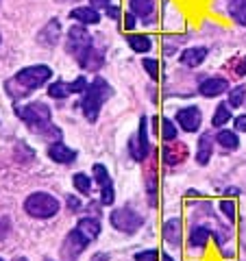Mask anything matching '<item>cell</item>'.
<instances>
[{"instance_id":"cell-1","label":"cell","mask_w":246,"mask_h":261,"mask_svg":"<svg viewBox=\"0 0 246 261\" xmlns=\"http://www.w3.org/2000/svg\"><path fill=\"white\" fill-rule=\"evenodd\" d=\"M53 79V68H48L44 63H37V65H27L15 72V76L9 79L5 83V92L9 94V98L13 100H20V98H27L31 92L44 87L48 81Z\"/></svg>"},{"instance_id":"cell-2","label":"cell","mask_w":246,"mask_h":261,"mask_svg":"<svg viewBox=\"0 0 246 261\" xmlns=\"http://www.w3.org/2000/svg\"><path fill=\"white\" fill-rule=\"evenodd\" d=\"M111 96H113V87L105 79L96 76L92 83H87L85 92L81 94V111H83V118L89 122V124H94L98 120L103 105L107 102Z\"/></svg>"},{"instance_id":"cell-3","label":"cell","mask_w":246,"mask_h":261,"mask_svg":"<svg viewBox=\"0 0 246 261\" xmlns=\"http://www.w3.org/2000/svg\"><path fill=\"white\" fill-rule=\"evenodd\" d=\"M13 113L33 130V133H37V135H42L44 130L51 126V122H53L51 107H48L46 102H39V100L27 102V105H15Z\"/></svg>"},{"instance_id":"cell-4","label":"cell","mask_w":246,"mask_h":261,"mask_svg":"<svg viewBox=\"0 0 246 261\" xmlns=\"http://www.w3.org/2000/svg\"><path fill=\"white\" fill-rule=\"evenodd\" d=\"M59 209H61V202L57 200L55 194H48V192H33L24 200L27 216L35 220H51L59 214Z\"/></svg>"},{"instance_id":"cell-5","label":"cell","mask_w":246,"mask_h":261,"mask_svg":"<svg viewBox=\"0 0 246 261\" xmlns=\"http://www.w3.org/2000/svg\"><path fill=\"white\" fill-rule=\"evenodd\" d=\"M109 222L122 235H135L144 226V216L133 207H118L109 214Z\"/></svg>"},{"instance_id":"cell-6","label":"cell","mask_w":246,"mask_h":261,"mask_svg":"<svg viewBox=\"0 0 246 261\" xmlns=\"http://www.w3.org/2000/svg\"><path fill=\"white\" fill-rule=\"evenodd\" d=\"M92 35H89L87 27L83 24H77V27H70L68 35H65V53L72 55L77 61L83 59V55L92 48Z\"/></svg>"},{"instance_id":"cell-7","label":"cell","mask_w":246,"mask_h":261,"mask_svg":"<svg viewBox=\"0 0 246 261\" xmlns=\"http://www.w3.org/2000/svg\"><path fill=\"white\" fill-rule=\"evenodd\" d=\"M129 150L131 157L137 163H144L151 157V142H149V118L142 116L139 118V126L135 130V135L129 140Z\"/></svg>"},{"instance_id":"cell-8","label":"cell","mask_w":246,"mask_h":261,"mask_svg":"<svg viewBox=\"0 0 246 261\" xmlns=\"http://www.w3.org/2000/svg\"><path fill=\"white\" fill-rule=\"evenodd\" d=\"M89 244L92 242H89L85 235H81L77 228L68 231V235H65L63 242H61V257H63V261H79V257L87 250Z\"/></svg>"},{"instance_id":"cell-9","label":"cell","mask_w":246,"mask_h":261,"mask_svg":"<svg viewBox=\"0 0 246 261\" xmlns=\"http://www.w3.org/2000/svg\"><path fill=\"white\" fill-rule=\"evenodd\" d=\"M92 178L101 187V205L103 207H111L113 200H116V190H113V181H111V174L107 166L103 163H94L92 166Z\"/></svg>"},{"instance_id":"cell-10","label":"cell","mask_w":246,"mask_h":261,"mask_svg":"<svg viewBox=\"0 0 246 261\" xmlns=\"http://www.w3.org/2000/svg\"><path fill=\"white\" fill-rule=\"evenodd\" d=\"M175 120H177L179 128L185 130V133H199V128L203 124V113L196 105H187V107L177 111Z\"/></svg>"},{"instance_id":"cell-11","label":"cell","mask_w":246,"mask_h":261,"mask_svg":"<svg viewBox=\"0 0 246 261\" xmlns=\"http://www.w3.org/2000/svg\"><path fill=\"white\" fill-rule=\"evenodd\" d=\"M190 157V146L183 144V142H166V146H163V150H161V159L166 166H181V163Z\"/></svg>"},{"instance_id":"cell-12","label":"cell","mask_w":246,"mask_h":261,"mask_svg":"<svg viewBox=\"0 0 246 261\" xmlns=\"http://www.w3.org/2000/svg\"><path fill=\"white\" fill-rule=\"evenodd\" d=\"M225 92H229V79L225 76H205L199 83V94L203 98H218Z\"/></svg>"},{"instance_id":"cell-13","label":"cell","mask_w":246,"mask_h":261,"mask_svg":"<svg viewBox=\"0 0 246 261\" xmlns=\"http://www.w3.org/2000/svg\"><path fill=\"white\" fill-rule=\"evenodd\" d=\"M46 154H48V159L59 163V166H68V163L77 161V150L70 148V146L63 144V142H51L48 144Z\"/></svg>"},{"instance_id":"cell-14","label":"cell","mask_w":246,"mask_h":261,"mask_svg":"<svg viewBox=\"0 0 246 261\" xmlns=\"http://www.w3.org/2000/svg\"><path fill=\"white\" fill-rule=\"evenodd\" d=\"M161 235H163V240H166L168 246L179 248V246H181V242H183V220L179 218V216L170 218L168 222L163 224Z\"/></svg>"},{"instance_id":"cell-15","label":"cell","mask_w":246,"mask_h":261,"mask_svg":"<svg viewBox=\"0 0 246 261\" xmlns=\"http://www.w3.org/2000/svg\"><path fill=\"white\" fill-rule=\"evenodd\" d=\"M59 37H61V22L57 18H53L42 31L37 33V42L44 48H55L59 44Z\"/></svg>"},{"instance_id":"cell-16","label":"cell","mask_w":246,"mask_h":261,"mask_svg":"<svg viewBox=\"0 0 246 261\" xmlns=\"http://www.w3.org/2000/svg\"><path fill=\"white\" fill-rule=\"evenodd\" d=\"M207 55H209L207 46H190L179 55V61H181V65H185V68H199V65L207 59Z\"/></svg>"},{"instance_id":"cell-17","label":"cell","mask_w":246,"mask_h":261,"mask_svg":"<svg viewBox=\"0 0 246 261\" xmlns=\"http://www.w3.org/2000/svg\"><path fill=\"white\" fill-rule=\"evenodd\" d=\"M214 157V137L209 133H203L199 137V144H196V154H194V161L199 166H207Z\"/></svg>"},{"instance_id":"cell-18","label":"cell","mask_w":246,"mask_h":261,"mask_svg":"<svg viewBox=\"0 0 246 261\" xmlns=\"http://www.w3.org/2000/svg\"><path fill=\"white\" fill-rule=\"evenodd\" d=\"M70 20L83 24V27H96L101 22V11L94 9V7H75L70 11Z\"/></svg>"},{"instance_id":"cell-19","label":"cell","mask_w":246,"mask_h":261,"mask_svg":"<svg viewBox=\"0 0 246 261\" xmlns=\"http://www.w3.org/2000/svg\"><path fill=\"white\" fill-rule=\"evenodd\" d=\"M129 11L139 20L153 22V18H155V0H129Z\"/></svg>"},{"instance_id":"cell-20","label":"cell","mask_w":246,"mask_h":261,"mask_svg":"<svg viewBox=\"0 0 246 261\" xmlns=\"http://www.w3.org/2000/svg\"><path fill=\"white\" fill-rule=\"evenodd\" d=\"M75 228L81 235H85L89 242H94V240H98V235H101V220L94 218V216H85V218L79 220Z\"/></svg>"},{"instance_id":"cell-21","label":"cell","mask_w":246,"mask_h":261,"mask_svg":"<svg viewBox=\"0 0 246 261\" xmlns=\"http://www.w3.org/2000/svg\"><path fill=\"white\" fill-rule=\"evenodd\" d=\"M79 65H81L83 70H87V72H96V70H101L103 65H105V53L92 46V48H89V50L83 55V59L79 61Z\"/></svg>"},{"instance_id":"cell-22","label":"cell","mask_w":246,"mask_h":261,"mask_svg":"<svg viewBox=\"0 0 246 261\" xmlns=\"http://www.w3.org/2000/svg\"><path fill=\"white\" fill-rule=\"evenodd\" d=\"M127 44L133 53L137 55H146L153 50V39L149 35H144V33H129L127 35Z\"/></svg>"},{"instance_id":"cell-23","label":"cell","mask_w":246,"mask_h":261,"mask_svg":"<svg viewBox=\"0 0 246 261\" xmlns=\"http://www.w3.org/2000/svg\"><path fill=\"white\" fill-rule=\"evenodd\" d=\"M209 238H211V231H209V228L203 226V224H196V226H192L190 238H187V244H190V248L203 250V248L209 244Z\"/></svg>"},{"instance_id":"cell-24","label":"cell","mask_w":246,"mask_h":261,"mask_svg":"<svg viewBox=\"0 0 246 261\" xmlns=\"http://www.w3.org/2000/svg\"><path fill=\"white\" fill-rule=\"evenodd\" d=\"M214 142L220 146V148H225L229 152H233L240 148V135L235 133V130H229L223 126V130H218V135L214 137Z\"/></svg>"},{"instance_id":"cell-25","label":"cell","mask_w":246,"mask_h":261,"mask_svg":"<svg viewBox=\"0 0 246 261\" xmlns=\"http://www.w3.org/2000/svg\"><path fill=\"white\" fill-rule=\"evenodd\" d=\"M231 120H233L231 107H229L227 102H220L218 107L214 109V116H211V126H214V128H223V126H227Z\"/></svg>"},{"instance_id":"cell-26","label":"cell","mask_w":246,"mask_h":261,"mask_svg":"<svg viewBox=\"0 0 246 261\" xmlns=\"http://www.w3.org/2000/svg\"><path fill=\"white\" fill-rule=\"evenodd\" d=\"M227 9L237 27H246V0H229Z\"/></svg>"},{"instance_id":"cell-27","label":"cell","mask_w":246,"mask_h":261,"mask_svg":"<svg viewBox=\"0 0 246 261\" xmlns=\"http://www.w3.org/2000/svg\"><path fill=\"white\" fill-rule=\"evenodd\" d=\"M146 194H149V205L155 207L157 205V170L155 168H146Z\"/></svg>"},{"instance_id":"cell-28","label":"cell","mask_w":246,"mask_h":261,"mask_svg":"<svg viewBox=\"0 0 246 261\" xmlns=\"http://www.w3.org/2000/svg\"><path fill=\"white\" fill-rule=\"evenodd\" d=\"M72 185H75V190L79 194L89 196V194H92V190H94V178L87 176L85 172H77L75 176H72Z\"/></svg>"},{"instance_id":"cell-29","label":"cell","mask_w":246,"mask_h":261,"mask_svg":"<svg viewBox=\"0 0 246 261\" xmlns=\"http://www.w3.org/2000/svg\"><path fill=\"white\" fill-rule=\"evenodd\" d=\"M246 102V85H235V87H229V94H227V105L231 109L242 107Z\"/></svg>"},{"instance_id":"cell-30","label":"cell","mask_w":246,"mask_h":261,"mask_svg":"<svg viewBox=\"0 0 246 261\" xmlns=\"http://www.w3.org/2000/svg\"><path fill=\"white\" fill-rule=\"evenodd\" d=\"M48 96L55 98V100H63V98H70V96H72L70 83H65V81H53V83L48 85Z\"/></svg>"},{"instance_id":"cell-31","label":"cell","mask_w":246,"mask_h":261,"mask_svg":"<svg viewBox=\"0 0 246 261\" xmlns=\"http://www.w3.org/2000/svg\"><path fill=\"white\" fill-rule=\"evenodd\" d=\"M159 124H161L159 135H161V140H163V142H175L177 137H179V126H177L170 118H161V120H159Z\"/></svg>"},{"instance_id":"cell-32","label":"cell","mask_w":246,"mask_h":261,"mask_svg":"<svg viewBox=\"0 0 246 261\" xmlns=\"http://www.w3.org/2000/svg\"><path fill=\"white\" fill-rule=\"evenodd\" d=\"M15 159H18L20 163H29V161L35 159V150H33L29 144L18 142L15 144Z\"/></svg>"},{"instance_id":"cell-33","label":"cell","mask_w":246,"mask_h":261,"mask_svg":"<svg viewBox=\"0 0 246 261\" xmlns=\"http://www.w3.org/2000/svg\"><path fill=\"white\" fill-rule=\"evenodd\" d=\"M142 65H144L146 74H149L153 81H159L161 70H159V61H157V59H153V57H146V59L142 61Z\"/></svg>"},{"instance_id":"cell-34","label":"cell","mask_w":246,"mask_h":261,"mask_svg":"<svg viewBox=\"0 0 246 261\" xmlns=\"http://www.w3.org/2000/svg\"><path fill=\"white\" fill-rule=\"evenodd\" d=\"M220 214H223L225 218H229V220H233L235 218V200H231L229 196H225L223 200H220Z\"/></svg>"},{"instance_id":"cell-35","label":"cell","mask_w":246,"mask_h":261,"mask_svg":"<svg viewBox=\"0 0 246 261\" xmlns=\"http://www.w3.org/2000/svg\"><path fill=\"white\" fill-rule=\"evenodd\" d=\"M159 255L161 252L157 248H146V250H139L133 255L135 261H159Z\"/></svg>"},{"instance_id":"cell-36","label":"cell","mask_w":246,"mask_h":261,"mask_svg":"<svg viewBox=\"0 0 246 261\" xmlns=\"http://www.w3.org/2000/svg\"><path fill=\"white\" fill-rule=\"evenodd\" d=\"M65 207H68V211H72V214H79L81 207H83V200L75 194H68L65 196Z\"/></svg>"},{"instance_id":"cell-37","label":"cell","mask_w":246,"mask_h":261,"mask_svg":"<svg viewBox=\"0 0 246 261\" xmlns=\"http://www.w3.org/2000/svg\"><path fill=\"white\" fill-rule=\"evenodd\" d=\"M7 235H11V220L0 218V240H7Z\"/></svg>"},{"instance_id":"cell-38","label":"cell","mask_w":246,"mask_h":261,"mask_svg":"<svg viewBox=\"0 0 246 261\" xmlns=\"http://www.w3.org/2000/svg\"><path fill=\"white\" fill-rule=\"evenodd\" d=\"M122 20H125V27H122V29H125V31H133L135 29V22H137V18H135V15L133 13H131V11H127L125 15H122Z\"/></svg>"},{"instance_id":"cell-39","label":"cell","mask_w":246,"mask_h":261,"mask_svg":"<svg viewBox=\"0 0 246 261\" xmlns=\"http://www.w3.org/2000/svg\"><path fill=\"white\" fill-rule=\"evenodd\" d=\"M233 130H235V133H246V116H244V113L233 120Z\"/></svg>"},{"instance_id":"cell-40","label":"cell","mask_w":246,"mask_h":261,"mask_svg":"<svg viewBox=\"0 0 246 261\" xmlns=\"http://www.w3.org/2000/svg\"><path fill=\"white\" fill-rule=\"evenodd\" d=\"M105 13H107V18H111V20H120L122 18L120 7H116V5H109L107 9H105Z\"/></svg>"},{"instance_id":"cell-41","label":"cell","mask_w":246,"mask_h":261,"mask_svg":"<svg viewBox=\"0 0 246 261\" xmlns=\"http://www.w3.org/2000/svg\"><path fill=\"white\" fill-rule=\"evenodd\" d=\"M111 5V0H89V7H94V9H107V7Z\"/></svg>"},{"instance_id":"cell-42","label":"cell","mask_w":246,"mask_h":261,"mask_svg":"<svg viewBox=\"0 0 246 261\" xmlns=\"http://www.w3.org/2000/svg\"><path fill=\"white\" fill-rule=\"evenodd\" d=\"M235 74H237V76H246V57H242V59L237 61V65H235Z\"/></svg>"},{"instance_id":"cell-43","label":"cell","mask_w":246,"mask_h":261,"mask_svg":"<svg viewBox=\"0 0 246 261\" xmlns=\"http://www.w3.org/2000/svg\"><path fill=\"white\" fill-rule=\"evenodd\" d=\"M89 261H111V255L109 252H94V255L89 257Z\"/></svg>"},{"instance_id":"cell-44","label":"cell","mask_w":246,"mask_h":261,"mask_svg":"<svg viewBox=\"0 0 246 261\" xmlns=\"http://www.w3.org/2000/svg\"><path fill=\"white\" fill-rule=\"evenodd\" d=\"M225 196H240V190H237V187H227Z\"/></svg>"},{"instance_id":"cell-45","label":"cell","mask_w":246,"mask_h":261,"mask_svg":"<svg viewBox=\"0 0 246 261\" xmlns=\"http://www.w3.org/2000/svg\"><path fill=\"white\" fill-rule=\"evenodd\" d=\"M159 261H175V259H172L168 252H161V255H159Z\"/></svg>"},{"instance_id":"cell-46","label":"cell","mask_w":246,"mask_h":261,"mask_svg":"<svg viewBox=\"0 0 246 261\" xmlns=\"http://www.w3.org/2000/svg\"><path fill=\"white\" fill-rule=\"evenodd\" d=\"M185 196H187V198H192V196H201V194L196 192V190H187V192H185Z\"/></svg>"},{"instance_id":"cell-47","label":"cell","mask_w":246,"mask_h":261,"mask_svg":"<svg viewBox=\"0 0 246 261\" xmlns=\"http://www.w3.org/2000/svg\"><path fill=\"white\" fill-rule=\"evenodd\" d=\"M15 261H27V259H24V257H20V259H15Z\"/></svg>"},{"instance_id":"cell-48","label":"cell","mask_w":246,"mask_h":261,"mask_svg":"<svg viewBox=\"0 0 246 261\" xmlns=\"http://www.w3.org/2000/svg\"><path fill=\"white\" fill-rule=\"evenodd\" d=\"M0 44H3V35H0Z\"/></svg>"},{"instance_id":"cell-49","label":"cell","mask_w":246,"mask_h":261,"mask_svg":"<svg viewBox=\"0 0 246 261\" xmlns=\"http://www.w3.org/2000/svg\"><path fill=\"white\" fill-rule=\"evenodd\" d=\"M44 261H53V259H44Z\"/></svg>"},{"instance_id":"cell-50","label":"cell","mask_w":246,"mask_h":261,"mask_svg":"<svg viewBox=\"0 0 246 261\" xmlns=\"http://www.w3.org/2000/svg\"><path fill=\"white\" fill-rule=\"evenodd\" d=\"M0 261H5V259H0Z\"/></svg>"}]
</instances>
